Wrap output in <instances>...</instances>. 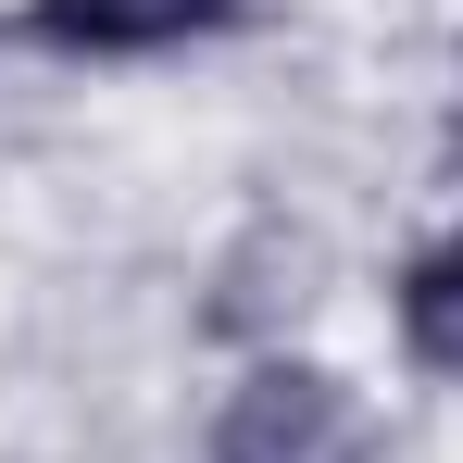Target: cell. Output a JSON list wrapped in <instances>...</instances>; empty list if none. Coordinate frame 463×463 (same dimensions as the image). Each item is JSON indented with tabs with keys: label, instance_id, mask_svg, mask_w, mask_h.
<instances>
[{
	"label": "cell",
	"instance_id": "6da1fadb",
	"mask_svg": "<svg viewBox=\"0 0 463 463\" xmlns=\"http://www.w3.org/2000/svg\"><path fill=\"white\" fill-rule=\"evenodd\" d=\"M213 463H376V413L351 376H326L301 351H263L213 413Z\"/></svg>",
	"mask_w": 463,
	"mask_h": 463
},
{
	"label": "cell",
	"instance_id": "7a4b0ae2",
	"mask_svg": "<svg viewBox=\"0 0 463 463\" xmlns=\"http://www.w3.org/2000/svg\"><path fill=\"white\" fill-rule=\"evenodd\" d=\"M250 0H25L13 38L25 51H63V63H151L188 38H226Z\"/></svg>",
	"mask_w": 463,
	"mask_h": 463
},
{
	"label": "cell",
	"instance_id": "3957f363",
	"mask_svg": "<svg viewBox=\"0 0 463 463\" xmlns=\"http://www.w3.org/2000/svg\"><path fill=\"white\" fill-rule=\"evenodd\" d=\"M388 313H401V351H413L439 388H463V226H439L413 263H401Z\"/></svg>",
	"mask_w": 463,
	"mask_h": 463
}]
</instances>
